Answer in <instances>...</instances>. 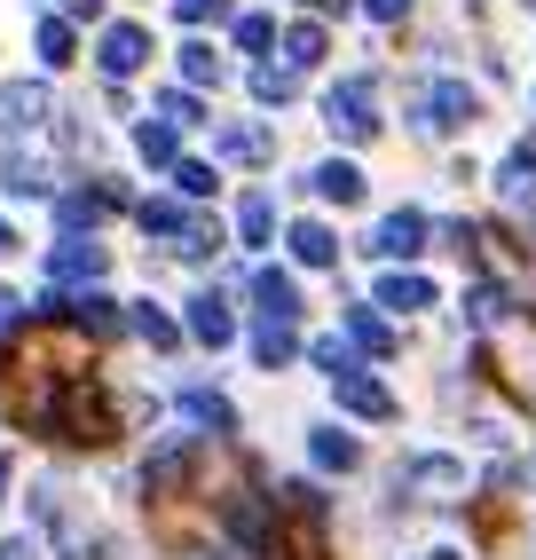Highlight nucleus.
I'll return each instance as SVG.
<instances>
[{
    "label": "nucleus",
    "instance_id": "35",
    "mask_svg": "<svg viewBox=\"0 0 536 560\" xmlns=\"http://www.w3.org/2000/svg\"><path fill=\"white\" fill-rule=\"evenodd\" d=\"M403 9H410V0H363V16H371V24H395Z\"/></svg>",
    "mask_w": 536,
    "mask_h": 560
},
{
    "label": "nucleus",
    "instance_id": "10",
    "mask_svg": "<svg viewBox=\"0 0 536 560\" xmlns=\"http://www.w3.org/2000/svg\"><path fill=\"white\" fill-rule=\"evenodd\" d=\"M308 458H316L324 474H356V466H363V442H356L348 427H308Z\"/></svg>",
    "mask_w": 536,
    "mask_h": 560
},
{
    "label": "nucleus",
    "instance_id": "20",
    "mask_svg": "<svg viewBox=\"0 0 536 560\" xmlns=\"http://www.w3.org/2000/svg\"><path fill=\"white\" fill-rule=\"evenodd\" d=\"M268 230H277V198L253 190V198L237 206V237H245V245H268Z\"/></svg>",
    "mask_w": 536,
    "mask_h": 560
},
{
    "label": "nucleus",
    "instance_id": "40",
    "mask_svg": "<svg viewBox=\"0 0 536 560\" xmlns=\"http://www.w3.org/2000/svg\"><path fill=\"white\" fill-rule=\"evenodd\" d=\"M0 253H9V230H0Z\"/></svg>",
    "mask_w": 536,
    "mask_h": 560
},
{
    "label": "nucleus",
    "instance_id": "13",
    "mask_svg": "<svg viewBox=\"0 0 536 560\" xmlns=\"http://www.w3.org/2000/svg\"><path fill=\"white\" fill-rule=\"evenodd\" d=\"M142 56H150V32H142V24H110V32H103V56H95V63L110 71V80H127V71H135Z\"/></svg>",
    "mask_w": 536,
    "mask_h": 560
},
{
    "label": "nucleus",
    "instance_id": "31",
    "mask_svg": "<svg viewBox=\"0 0 536 560\" xmlns=\"http://www.w3.org/2000/svg\"><path fill=\"white\" fill-rule=\"evenodd\" d=\"M268 40H277V24H268V16H237V48L245 56H260Z\"/></svg>",
    "mask_w": 536,
    "mask_h": 560
},
{
    "label": "nucleus",
    "instance_id": "18",
    "mask_svg": "<svg viewBox=\"0 0 536 560\" xmlns=\"http://www.w3.org/2000/svg\"><path fill=\"white\" fill-rule=\"evenodd\" d=\"M348 340L371 348V355H395V324L378 316V308H348Z\"/></svg>",
    "mask_w": 536,
    "mask_h": 560
},
{
    "label": "nucleus",
    "instance_id": "11",
    "mask_svg": "<svg viewBox=\"0 0 536 560\" xmlns=\"http://www.w3.org/2000/svg\"><path fill=\"white\" fill-rule=\"evenodd\" d=\"M189 340H206V348H229V340H237V316H229L221 292H198V301H189Z\"/></svg>",
    "mask_w": 536,
    "mask_h": 560
},
{
    "label": "nucleus",
    "instance_id": "26",
    "mask_svg": "<svg viewBox=\"0 0 536 560\" xmlns=\"http://www.w3.org/2000/svg\"><path fill=\"white\" fill-rule=\"evenodd\" d=\"M9 198H48V166L40 159H9Z\"/></svg>",
    "mask_w": 536,
    "mask_h": 560
},
{
    "label": "nucleus",
    "instance_id": "37",
    "mask_svg": "<svg viewBox=\"0 0 536 560\" xmlns=\"http://www.w3.org/2000/svg\"><path fill=\"white\" fill-rule=\"evenodd\" d=\"M0 560H32V545H0Z\"/></svg>",
    "mask_w": 536,
    "mask_h": 560
},
{
    "label": "nucleus",
    "instance_id": "1",
    "mask_svg": "<svg viewBox=\"0 0 536 560\" xmlns=\"http://www.w3.org/2000/svg\"><path fill=\"white\" fill-rule=\"evenodd\" d=\"M395 490L403 498H427V505H457L474 490V474H466V458H450V451H410L403 474H395Z\"/></svg>",
    "mask_w": 536,
    "mask_h": 560
},
{
    "label": "nucleus",
    "instance_id": "5",
    "mask_svg": "<svg viewBox=\"0 0 536 560\" xmlns=\"http://www.w3.org/2000/svg\"><path fill=\"white\" fill-rule=\"evenodd\" d=\"M48 127V88L40 80H9V88H0V135H40Z\"/></svg>",
    "mask_w": 536,
    "mask_h": 560
},
{
    "label": "nucleus",
    "instance_id": "22",
    "mask_svg": "<svg viewBox=\"0 0 536 560\" xmlns=\"http://www.w3.org/2000/svg\"><path fill=\"white\" fill-rule=\"evenodd\" d=\"M135 221H142L150 237H174V245L189 237V221H182V206H174V198H142V213H135Z\"/></svg>",
    "mask_w": 536,
    "mask_h": 560
},
{
    "label": "nucleus",
    "instance_id": "38",
    "mask_svg": "<svg viewBox=\"0 0 536 560\" xmlns=\"http://www.w3.org/2000/svg\"><path fill=\"white\" fill-rule=\"evenodd\" d=\"M427 560H466V552H427Z\"/></svg>",
    "mask_w": 536,
    "mask_h": 560
},
{
    "label": "nucleus",
    "instance_id": "21",
    "mask_svg": "<svg viewBox=\"0 0 536 560\" xmlns=\"http://www.w3.org/2000/svg\"><path fill=\"white\" fill-rule=\"evenodd\" d=\"M284 63H292V71H316V63H324V24H292V32H284Z\"/></svg>",
    "mask_w": 536,
    "mask_h": 560
},
{
    "label": "nucleus",
    "instance_id": "4",
    "mask_svg": "<svg viewBox=\"0 0 536 560\" xmlns=\"http://www.w3.org/2000/svg\"><path fill=\"white\" fill-rule=\"evenodd\" d=\"M427 237H434V221L418 213V206H395V213H378V230H371L363 253H378V260H418V253H427Z\"/></svg>",
    "mask_w": 536,
    "mask_h": 560
},
{
    "label": "nucleus",
    "instance_id": "34",
    "mask_svg": "<svg viewBox=\"0 0 536 560\" xmlns=\"http://www.w3.org/2000/svg\"><path fill=\"white\" fill-rule=\"evenodd\" d=\"M174 9H182L189 24H206V16H221V9H229V0H174Z\"/></svg>",
    "mask_w": 536,
    "mask_h": 560
},
{
    "label": "nucleus",
    "instance_id": "41",
    "mask_svg": "<svg viewBox=\"0 0 536 560\" xmlns=\"http://www.w3.org/2000/svg\"><path fill=\"white\" fill-rule=\"evenodd\" d=\"M206 560H221V552H206Z\"/></svg>",
    "mask_w": 536,
    "mask_h": 560
},
{
    "label": "nucleus",
    "instance_id": "2",
    "mask_svg": "<svg viewBox=\"0 0 536 560\" xmlns=\"http://www.w3.org/2000/svg\"><path fill=\"white\" fill-rule=\"evenodd\" d=\"M481 119V95L466 88V80H427L418 88V103H410V127L418 135H466Z\"/></svg>",
    "mask_w": 536,
    "mask_h": 560
},
{
    "label": "nucleus",
    "instance_id": "16",
    "mask_svg": "<svg viewBox=\"0 0 536 560\" xmlns=\"http://www.w3.org/2000/svg\"><path fill=\"white\" fill-rule=\"evenodd\" d=\"M292 355H300L292 324H253V363H260V371H284Z\"/></svg>",
    "mask_w": 536,
    "mask_h": 560
},
{
    "label": "nucleus",
    "instance_id": "6",
    "mask_svg": "<svg viewBox=\"0 0 536 560\" xmlns=\"http://www.w3.org/2000/svg\"><path fill=\"white\" fill-rule=\"evenodd\" d=\"M434 301H442V292H434V277H410V269L378 277V292H371V308H387V316H427Z\"/></svg>",
    "mask_w": 536,
    "mask_h": 560
},
{
    "label": "nucleus",
    "instance_id": "27",
    "mask_svg": "<svg viewBox=\"0 0 536 560\" xmlns=\"http://www.w3.org/2000/svg\"><path fill=\"white\" fill-rule=\"evenodd\" d=\"M308 363L324 371V380H348V371H356V355H348V340H308Z\"/></svg>",
    "mask_w": 536,
    "mask_h": 560
},
{
    "label": "nucleus",
    "instance_id": "23",
    "mask_svg": "<svg viewBox=\"0 0 536 560\" xmlns=\"http://www.w3.org/2000/svg\"><path fill=\"white\" fill-rule=\"evenodd\" d=\"M135 331H142L150 348H182V324H174L159 301H135Z\"/></svg>",
    "mask_w": 536,
    "mask_h": 560
},
{
    "label": "nucleus",
    "instance_id": "36",
    "mask_svg": "<svg viewBox=\"0 0 536 560\" xmlns=\"http://www.w3.org/2000/svg\"><path fill=\"white\" fill-rule=\"evenodd\" d=\"M16 308H24V301H16V292H0V324H16Z\"/></svg>",
    "mask_w": 536,
    "mask_h": 560
},
{
    "label": "nucleus",
    "instance_id": "7",
    "mask_svg": "<svg viewBox=\"0 0 536 560\" xmlns=\"http://www.w3.org/2000/svg\"><path fill=\"white\" fill-rule=\"evenodd\" d=\"M331 395H339V410L348 419H371V427H387L395 419V395L371 380V371H348V380H331Z\"/></svg>",
    "mask_w": 536,
    "mask_h": 560
},
{
    "label": "nucleus",
    "instance_id": "12",
    "mask_svg": "<svg viewBox=\"0 0 536 560\" xmlns=\"http://www.w3.org/2000/svg\"><path fill=\"white\" fill-rule=\"evenodd\" d=\"M182 419L206 427V434H237V402L213 395V387H182Z\"/></svg>",
    "mask_w": 536,
    "mask_h": 560
},
{
    "label": "nucleus",
    "instance_id": "14",
    "mask_svg": "<svg viewBox=\"0 0 536 560\" xmlns=\"http://www.w3.org/2000/svg\"><path fill=\"white\" fill-rule=\"evenodd\" d=\"M292 260H300V269H331V260H339V237L324 230V221H292Z\"/></svg>",
    "mask_w": 536,
    "mask_h": 560
},
{
    "label": "nucleus",
    "instance_id": "17",
    "mask_svg": "<svg viewBox=\"0 0 536 560\" xmlns=\"http://www.w3.org/2000/svg\"><path fill=\"white\" fill-rule=\"evenodd\" d=\"M505 308H513L505 284H474V292H466V324H474V331H497V324H505Z\"/></svg>",
    "mask_w": 536,
    "mask_h": 560
},
{
    "label": "nucleus",
    "instance_id": "33",
    "mask_svg": "<svg viewBox=\"0 0 536 560\" xmlns=\"http://www.w3.org/2000/svg\"><path fill=\"white\" fill-rule=\"evenodd\" d=\"M40 56L48 63H71V24H56V16L40 24Z\"/></svg>",
    "mask_w": 536,
    "mask_h": 560
},
{
    "label": "nucleus",
    "instance_id": "30",
    "mask_svg": "<svg viewBox=\"0 0 536 560\" xmlns=\"http://www.w3.org/2000/svg\"><path fill=\"white\" fill-rule=\"evenodd\" d=\"M159 119H174V127H198L206 110H198V95H182V88H166V95H159Z\"/></svg>",
    "mask_w": 536,
    "mask_h": 560
},
{
    "label": "nucleus",
    "instance_id": "29",
    "mask_svg": "<svg viewBox=\"0 0 536 560\" xmlns=\"http://www.w3.org/2000/svg\"><path fill=\"white\" fill-rule=\"evenodd\" d=\"M253 95H260V103H292V71L260 63V71H253Z\"/></svg>",
    "mask_w": 536,
    "mask_h": 560
},
{
    "label": "nucleus",
    "instance_id": "9",
    "mask_svg": "<svg viewBox=\"0 0 536 560\" xmlns=\"http://www.w3.org/2000/svg\"><path fill=\"white\" fill-rule=\"evenodd\" d=\"M308 190H316L324 206H363V166H356V159H324V166L308 174Z\"/></svg>",
    "mask_w": 536,
    "mask_h": 560
},
{
    "label": "nucleus",
    "instance_id": "15",
    "mask_svg": "<svg viewBox=\"0 0 536 560\" xmlns=\"http://www.w3.org/2000/svg\"><path fill=\"white\" fill-rule=\"evenodd\" d=\"M48 269H56V277H71V284H80V277L95 284V277H103V245H95V237H63Z\"/></svg>",
    "mask_w": 536,
    "mask_h": 560
},
{
    "label": "nucleus",
    "instance_id": "32",
    "mask_svg": "<svg viewBox=\"0 0 536 560\" xmlns=\"http://www.w3.org/2000/svg\"><path fill=\"white\" fill-rule=\"evenodd\" d=\"M71 316H80L88 331H110V301H103V292H80V301H71Z\"/></svg>",
    "mask_w": 536,
    "mask_h": 560
},
{
    "label": "nucleus",
    "instance_id": "24",
    "mask_svg": "<svg viewBox=\"0 0 536 560\" xmlns=\"http://www.w3.org/2000/svg\"><path fill=\"white\" fill-rule=\"evenodd\" d=\"M135 151H142L150 166H174V119H159V127L142 119V127H135Z\"/></svg>",
    "mask_w": 536,
    "mask_h": 560
},
{
    "label": "nucleus",
    "instance_id": "19",
    "mask_svg": "<svg viewBox=\"0 0 536 560\" xmlns=\"http://www.w3.org/2000/svg\"><path fill=\"white\" fill-rule=\"evenodd\" d=\"M268 127H221V159H245V166H268Z\"/></svg>",
    "mask_w": 536,
    "mask_h": 560
},
{
    "label": "nucleus",
    "instance_id": "25",
    "mask_svg": "<svg viewBox=\"0 0 536 560\" xmlns=\"http://www.w3.org/2000/svg\"><path fill=\"white\" fill-rule=\"evenodd\" d=\"M182 80H189V88H206V80L221 88V56H213L206 40H189V48H182Z\"/></svg>",
    "mask_w": 536,
    "mask_h": 560
},
{
    "label": "nucleus",
    "instance_id": "28",
    "mask_svg": "<svg viewBox=\"0 0 536 560\" xmlns=\"http://www.w3.org/2000/svg\"><path fill=\"white\" fill-rule=\"evenodd\" d=\"M174 190H182V198H213V190H221V174L189 159V166H174Z\"/></svg>",
    "mask_w": 536,
    "mask_h": 560
},
{
    "label": "nucleus",
    "instance_id": "3",
    "mask_svg": "<svg viewBox=\"0 0 536 560\" xmlns=\"http://www.w3.org/2000/svg\"><path fill=\"white\" fill-rule=\"evenodd\" d=\"M324 127L339 142H371L378 135V88H371V71H356V80H339L324 95Z\"/></svg>",
    "mask_w": 536,
    "mask_h": 560
},
{
    "label": "nucleus",
    "instance_id": "8",
    "mask_svg": "<svg viewBox=\"0 0 536 560\" xmlns=\"http://www.w3.org/2000/svg\"><path fill=\"white\" fill-rule=\"evenodd\" d=\"M253 308H260V324H292L300 316V284L284 269H253Z\"/></svg>",
    "mask_w": 536,
    "mask_h": 560
},
{
    "label": "nucleus",
    "instance_id": "39",
    "mask_svg": "<svg viewBox=\"0 0 536 560\" xmlns=\"http://www.w3.org/2000/svg\"><path fill=\"white\" fill-rule=\"evenodd\" d=\"M0 490H9V466H0Z\"/></svg>",
    "mask_w": 536,
    "mask_h": 560
}]
</instances>
